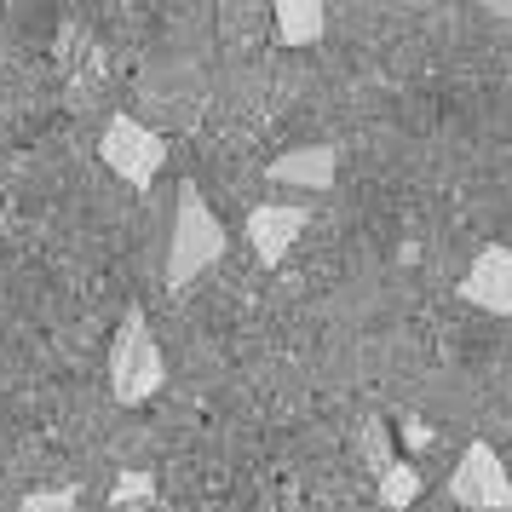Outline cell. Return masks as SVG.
Instances as JSON below:
<instances>
[{
    "label": "cell",
    "mask_w": 512,
    "mask_h": 512,
    "mask_svg": "<svg viewBox=\"0 0 512 512\" xmlns=\"http://www.w3.org/2000/svg\"><path fill=\"white\" fill-rule=\"evenodd\" d=\"M225 248H231V231H225V219L213 213V202L196 185H179V196H173V225H167L162 282L173 294H185L208 265L225 259Z\"/></svg>",
    "instance_id": "6da1fadb"
},
{
    "label": "cell",
    "mask_w": 512,
    "mask_h": 512,
    "mask_svg": "<svg viewBox=\"0 0 512 512\" xmlns=\"http://www.w3.org/2000/svg\"><path fill=\"white\" fill-rule=\"evenodd\" d=\"M167 386V357L156 346V334L144 323L139 305H127L116 323V340H110V397L121 409H139Z\"/></svg>",
    "instance_id": "7a4b0ae2"
},
{
    "label": "cell",
    "mask_w": 512,
    "mask_h": 512,
    "mask_svg": "<svg viewBox=\"0 0 512 512\" xmlns=\"http://www.w3.org/2000/svg\"><path fill=\"white\" fill-rule=\"evenodd\" d=\"M98 156H104V167L116 179H127L133 190H150L156 173L167 167V139L156 127H144L139 116H110L104 121V139H98Z\"/></svg>",
    "instance_id": "3957f363"
},
{
    "label": "cell",
    "mask_w": 512,
    "mask_h": 512,
    "mask_svg": "<svg viewBox=\"0 0 512 512\" xmlns=\"http://www.w3.org/2000/svg\"><path fill=\"white\" fill-rule=\"evenodd\" d=\"M449 501L466 512H512V472L484 438L461 449V461L449 472Z\"/></svg>",
    "instance_id": "277c9868"
},
{
    "label": "cell",
    "mask_w": 512,
    "mask_h": 512,
    "mask_svg": "<svg viewBox=\"0 0 512 512\" xmlns=\"http://www.w3.org/2000/svg\"><path fill=\"white\" fill-rule=\"evenodd\" d=\"M461 300L489 311V317H512V248L507 242H489L478 248L472 271L461 277Z\"/></svg>",
    "instance_id": "5b68a950"
},
{
    "label": "cell",
    "mask_w": 512,
    "mask_h": 512,
    "mask_svg": "<svg viewBox=\"0 0 512 512\" xmlns=\"http://www.w3.org/2000/svg\"><path fill=\"white\" fill-rule=\"evenodd\" d=\"M311 225V208L300 202H259L248 213V242H254V259L259 265H282L288 248L300 242V231Z\"/></svg>",
    "instance_id": "8992f818"
},
{
    "label": "cell",
    "mask_w": 512,
    "mask_h": 512,
    "mask_svg": "<svg viewBox=\"0 0 512 512\" xmlns=\"http://www.w3.org/2000/svg\"><path fill=\"white\" fill-rule=\"evenodd\" d=\"M334 173H340V144H300L277 162L265 167L271 185H300V190H334Z\"/></svg>",
    "instance_id": "52a82bcc"
},
{
    "label": "cell",
    "mask_w": 512,
    "mask_h": 512,
    "mask_svg": "<svg viewBox=\"0 0 512 512\" xmlns=\"http://www.w3.org/2000/svg\"><path fill=\"white\" fill-rule=\"evenodd\" d=\"M328 29V6L323 0H277V35L282 47H317Z\"/></svg>",
    "instance_id": "ba28073f"
},
{
    "label": "cell",
    "mask_w": 512,
    "mask_h": 512,
    "mask_svg": "<svg viewBox=\"0 0 512 512\" xmlns=\"http://www.w3.org/2000/svg\"><path fill=\"white\" fill-rule=\"evenodd\" d=\"M156 501V478L144 472V466H127L116 478V489H110V501H104V512H139Z\"/></svg>",
    "instance_id": "9c48e42d"
},
{
    "label": "cell",
    "mask_w": 512,
    "mask_h": 512,
    "mask_svg": "<svg viewBox=\"0 0 512 512\" xmlns=\"http://www.w3.org/2000/svg\"><path fill=\"white\" fill-rule=\"evenodd\" d=\"M415 501H420V472L409 461H392L386 472H380V507L409 512Z\"/></svg>",
    "instance_id": "30bf717a"
},
{
    "label": "cell",
    "mask_w": 512,
    "mask_h": 512,
    "mask_svg": "<svg viewBox=\"0 0 512 512\" xmlns=\"http://www.w3.org/2000/svg\"><path fill=\"white\" fill-rule=\"evenodd\" d=\"M363 455H369V472H374V478H380V472L397 461V455H392V426H386L380 415L363 420Z\"/></svg>",
    "instance_id": "8fae6325"
},
{
    "label": "cell",
    "mask_w": 512,
    "mask_h": 512,
    "mask_svg": "<svg viewBox=\"0 0 512 512\" xmlns=\"http://www.w3.org/2000/svg\"><path fill=\"white\" fill-rule=\"evenodd\" d=\"M24 512H81V484L35 489V495H24Z\"/></svg>",
    "instance_id": "7c38bea8"
},
{
    "label": "cell",
    "mask_w": 512,
    "mask_h": 512,
    "mask_svg": "<svg viewBox=\"0 0 512 512\" xmlns=\"http://www.w3.org/2000/svg\"><path fill=\"white\" fill-rule=\"evenodd\" d=\"M403 438H409V449H426V443H432V426L415 420V426H403Z\"/></svg>",
    "instance_id": "4fadbf2b"
},
{
    "label": "cell",
    "mask_w": 512,
    "mask_h": 512,
    "mask_svg": "<svg viewBox=\"0 0 512 512\" xmlns=\"http://www.w3.org/2000/svg\"><path fill=\"white\" fill-rule=\"evenodd\" d=\"M489 12H495V18H512V0H489Z\"/></svg>",
    "instance_id": "5bb4252c"
},
{
    "label": "cell",
    "mask_w": 512,
    "mask_h": 512,
    "mask_svg": "<svg viewBox=\"0 0 512 512\" xmlns=\"http://www.w3.org/2000/svg\"><path fill=\"white\" fill-rule=\"evenodd\" d=\"M0 231H6V208H0Z\"/></svg>",
    "instance_id": "9a60e30c"
}]
</instances>
